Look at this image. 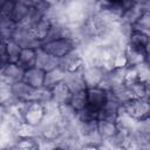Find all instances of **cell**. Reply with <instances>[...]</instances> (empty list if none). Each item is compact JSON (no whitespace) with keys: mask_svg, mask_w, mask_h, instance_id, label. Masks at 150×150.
<instances>
[{"mask_svg":"<svg viewBox=\"0 0 150 150\" xmlns=\"http://www.w3.org/2000/svg\"><path fill=\"white\" fill-rule=\"evenodd\" d=\"M40 48L48 53L49 55L54 56L57 60H61L66 57L67 55L71 54L73 52L81 49V46L79 45L77 41L73 39H66V38H60V39H54V40H48L41 43Z\"/></svg>","mask_w":150,"mask_h":150,"instance_id":"obj_1","label":"cell"},{"mask_svg":"<svg viewBox=\"0 0 150 150\" xmlns=\"http://www.w3.org/2000/svg\"><path fill=\"white\" fill-rule=\"evenodd\" d=\"M122 107L124 112L137 122L150 120V98H134Z\"/></svg>","mask_w":150,"mask_h":150,"instance_id":"obj_2","label":"cell"},{"mask_svg":"<svg viewBox=\"0 0 150 150\" xmlns=\"http://www.w3.org/2000/svg\"><path fill=\"white\" fill-rule=\"evenodd\" d=\"M45 116H46V105L43 103L36 102V101L26 103V107L22 114L23 123L34 128H39L42 124Z\"/></svg>","mask_w":150,"mask_h":150,"instance_id":"obj_3","label":"cell"},{"mask_svg":"<svg viewBox=\"0 0 150 150\" xmlns=\"http://www.w3.org/2000/svg\"><path fill=\"white\" fill-rule=\"evenodd\" d=\"M107 74L108 71H105L103 68L90 64V63H86L82 69V76H83L86 88L90 89V88L101 87L103 81L107 77Z\"/></svg>","mask_w":150,"mask_h":150,"instance_id":"obj_4","label":"cell"},{"mask_svg":"<svg viewBox=\"0 0 150 150\" xmlns=\"http://www.w3.org/2000/svg\"><path fill=\"white\" fill-rule=\"evenodd\" d=\"M88 96V109L95 114L98 121V114L104 108L109 100V91L103 88H90L87 89Z\"/></svg>","mask_w":150,"mask_h":150,"instance_id":"obj_5","label":"cell"},{"mask_svg":"<svg viewBox=\"0 0 150 150\" xmlns=\"http://www.w3.org/2000/svg\"><path fill=\"white\" fill-rule=\"evenodd\" d=\"M25 70L19 63L8 62L1 67V83L13 86L23 80Z\"/></svg>","mask_w":150,"mask_h":150,"instance_id":"obj_6","label":"cell"},{"mask_svg":"<svg viewBox=\"0 0 150 150\" xmlns=\"http://www.w3.org/2000/svg\"><path fill=\"white\" fill-rule=\"evenodd\" d=\"M86 64L84 56L81 52V49H77L73 52L71 54L67 55L66 57L60 60V67L67 73H75L81 71Z\"/></svg>","mask_w":150,"mask_h":150,"instance_id":"obj_7","label":"cell"},{"mask_svg":"<svg viewBox=\"0 0 150 150\" xmlns=\"http://www.w3.org/2000/svg\"><path fill=\"white\" fill-rule=\"evenodd\" d=\"M11 89H12V94H13V97L15 101L25 102V103L36 101L38 89L32 88L23 81L14 83L13 86H11Z\"/></svg>","mask_w":150,"mask_h":150,"instance_id":"obj_8","label":"cell"},{"mask_svg":"<svg viewBox=\"0 0 150 150\" xmlns=\"http://www.w3.org/2000/svg\"><path fill=\"white\" fill-rule=\"evenodd\" d=\"M50 90H52V102L53 103L57 104L59 107L67 105L70 103L73 91L70 90V88L68 87V84L64 81L55 84Z\"/></svg>","mask_w":150,"mask_h":150,"instance_id":"obj_9","label":"cell"},{"mask_svg":"<svg viewBox=\"0 0 150 150\" xmlns=\"http://www.w3.org/2000/svg\"><path fill=\"white\" fill-rule=\"evenodd\" d=\"M97 131L103 139V142H111L116 135L118 134L120 129L116 121L112 120H98L97 121Z\"/></svg>","mask_w":150,"mask_h":150,"instance_id":"obj_10","label":"cell"},{"mask_svg":"<svg viewBox=\"0 0 150 150\" xmlns=\"http://www.w3.org/2000/svg\"><path fill=\"white\" fill-rule=\"evenodd\" d=\"M45 75H46V73L43 70H41L36 67H33V68L25 70L22 81L34 89H41L45 87Z\"/></svg>","mask_w":150,"mask_h":150,"instance_id":"obj_11","label":"cell"},{"mask_svg":"<svg viewBox=\"0 0 150 150\" xmlns=\"http://www.w3.org/2000/svg\"><path fill=\"white\" fill-rule=\"evenodd\" d=\"M59 66H60V60H57L54 56L49 55L48 53L43 52L41 48L38 49V57H36V63H35L36 68L47 73Z\"/></svg>","mask_w":150,"mask_h":150,"instance_id":"obj_12","label":"cell"},{"mask_svg":"<svg viewBox=\"0 0 150 150\" xmlns=\"http://www.w3.org/2000/svg\"><path fill=\"white\" fill-rule=\"evenodd\" d=\"M109 94L121 105H123V104H125V103H128V102H130L131 100L135 98L134 95H132V91L130 89V86L127 84V83H123V84L112 87L109 90Z\"/></svg>","mask_w":150,"mask_h":150,"instance_id":"obj_13","label":"cell"},{"mask_svg":"<svg viewBox=\"0 0 150 150\" xmlns=\"http://www.w3.org/2000/svg\"><path fill=\"white\" fill-rule=\"evenodd\" d=\"M123 53L127 59L128 67H137L145 62V52L143 49H138V48L127 45Z\"/></svg>","mask_w":150,"mask_h":150,"instance_id":"obj_14","label":"cell"},{"mask_svg":"<svg viewBox=\"0 0 150 150\" xmlns=\"http://www.w3.org/2000/svg\"><path fill=\"white\" fill-rule=\"evenodd\" d=\"M30 1H26V0H15L14 4V9H13V14H12V22L15 26H19L25 18L28 15L29 11H30Z\"/></svg>","mask_w":150,"mask_h":150,"instance_id":"obj_15","label":"cell"},{"mask_svg":"<svg viewBox=\"0 0 150 150\" xmlns=\"http://www.w3.org/2000/svg\"><path fill=\"white\" fill-rule=\"evenodd\" d=\"M36 57H38V48H22L19 54L18 63L23 69H29L35 67Z\"/></svg>","mask_w":150,"mask_h":150,"instance_id":"obj_16","label":"cell"},{"mask_svg":"<svg viewBox=\"0 0 150 150\" xmlns=\"http://www.w3.org/2000/svg\"><path fill=\"white\" fill-rule=\"evenodd\" d=\"M64 82L68 84V87L70 88V90L74 93L76 91H81L87 89L84 81H83V76H82V70L81 71H75V73H67L66 77H64Z\"/></svg>","mask_w":150,"mask_h":150,"instance_id":"obj_17","label":"cell"},{"mask_svg":"<svg viewBox=\"0 0 150 150\" xmlns=\"http://www.w3.org/2000/svg\"><path fill=\"white\" fill-rule=\"evenodd\" d=\"M70 108L76 112V115L88 108V96H87V89L76 91L73 94L70 103Z\"/></svg>","mask_w":150,"mask_h":150,"instance_id":"obj_18","label":"cell"},{"mask_svg":"<svg viewBox=\"0 0 150 150\" xmlns=\"http://www.w3.org/2000/svg\"><path fill=\"white\" fill-rule=\"evenodd\" d=\"M64 77H66V71L60 66L47 71L45 75V88L52 89L55 84L64 81Z\"/></svg>","mask_w":150,"mask_h":150,"instance_id":"obj_19","label":"cell"},{"mask_svg":"<svg viewBox=\"0 0 150 150\" xmlns=\"http://www.w3.org/2000/svg\"><path fill=\"white\" fill-rule=\"evenodd\" d=\"M15 0H1L0 1V25H8L12 22V14L14 9Z\"/></svg>","mask_w":150,"mask_h":150,"instance_id":"obj_20","label":"cell"},{"mask_svg":"<svg viewBox=\"0 0 150 150\" xmlns=\"http://www.w3.org/2000/svg\"><path fill=\"white\" fill-rule=\"evenodd\" d=\"M149 40H150V38L148 35H145L144 33H142V32H139V30L134 28V30L131 32L130 36L128 38V43L127 45L144 50L146 45H148V42H149Z\"/></svg>","mask_w":150,"mask_h":150,"instance_id":"obj_21","label":"cell"},{"mask_svg":"<svg viewBox=\"0 0 150 150\" xmlns=\"http://www.w3.org/2000/svg\"><path fill=\"white\" fill-rule=\"evenodd\" d=\"M135 98H150V87L148 83L136 81L132 84H129Z\"/></svg>","mask_w":150,"mask_h":150,"instance_id":"obj_22","label":"cell"},{"mask_svg":"<svg viewBox=\"0 0 150 150\" xmlns=\"http://www.w3.org/2000/svg\"><path fill=\"white\" fill-rule=\"evenodd\" d=\"M14 148L16 150H39L38 148V138L28 137V138H18Z\"/></svg>","mask_w":150,"mask_h":150,"instance_id":"obj_23","label":"cell"},{"mask_svg":"<svg viewBox=\"0 0 150 150\" xmlns=\"http://www.w3.org/2000/svg\"><path fill=\"white\" fill-rule=\"evenodd\" d=\"M135 29L144 33L150 38V13L149 12H143L137 20V22L134 26Z\"/></svg>","mask_w":150,"mask_h":150,"instance_id":"obj_24","label":"cell"},{"mask_svg":"<svg viewBox=\"0 0 150 150\" xmlns=\"http://www.w3.org/2000/svg\"><path fill=\"white\" fill-rule=\"evenodd\" d=\"M136 70H137L138 81L150 84V64H148L146 62H144V63L137 66L136 67Z\"/></svg>","mask_w":150,"mask_h":150,"instance_id":"obj_25","label":"cell"},{"mask_svg":"<svg viewBox=\"0 0 150 150\" xmlns=\"http://www.w3.org/2000/svg\"><path fill=\"white\" fill-rule=\"evenodd\" d=\"M124 81H125L127 84H132L134 82L138 81V76H137L136 67H127V68H125Z\"/></svg>","mask_w":150,"mask_h":150,"instance_id":"obj_26","label":"cell"},{"mask_svg":"<svg viewBox=\"0 0 150 150\" xmlns=\"http://www.w3.org/2000/svg\"><path fill=\"white\" fill-rule=\"evenodd\" d=\"M139 6H141L143 12L150 13V1H139Z\"/></svg>","mask_w":150,"mask_h":150,"instance_id":"obj_27","label":"cell"},{"mask_svg":"<svg viewBox=\"0 0 150 150\" xmlns=\"http://www.w3.org/2000/svg\"><path fill=\"white\" fill-rule=\"evenodd\" d=\"M144 52H145V62L148 64H150V40H149V42H148Z\"/></svg>","mask_w":150,"mask_h":150,"instance_id":"obj_28","label":"cell"},{"mask_svg":"<svg viewBox=\"0 0 150 150\" xmlns=\"http://www.w3.org/2000/svg\"><path fill=\"white\" fill-rule=\"evenodd\" d=\"M80 150H98V146L97 145H93V144H82Z\"/></svg>","mask_w":150,"mask_h":150,"instance_id":"obj_29","label":"cell"}]
</instances>
